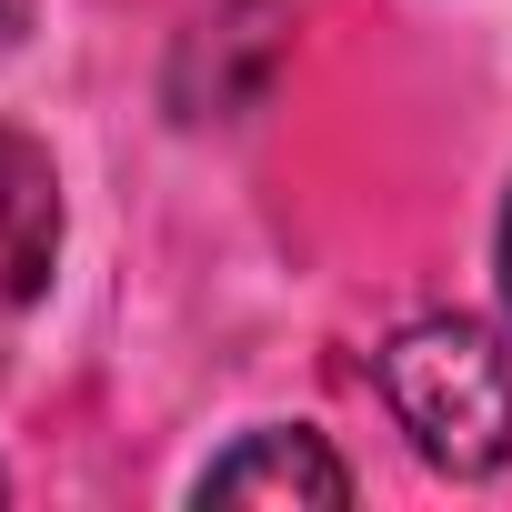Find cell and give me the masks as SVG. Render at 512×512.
<instances>
[{
  "instance_id": "cell-1",
  "label": "cell",
  "mask_w": 512,
  "mask_h": 512,
  "mask_svg": "<svg viewBox=\"0 0 512 512\" xmlns=\"http://www.w3.org/2000/svg\"><path fill=\"white\" fill-rule=\"evenodd\" d=\"M382 392H392L402 432L422 442V462H442V472L512 462V362L492 352L482 322H462V312L402 322L382 352Z\"/></svg>"
},
{
  "instance_id": "cell-2",
  "label": "cell",
  "mask_w": 512,
  "mask_h": 512,
  "mask_svg": "<svg viewBox=\"0 0 512 512\" xmlns=\"http://www.w3.org/2000/svg\"><path fill=\"white\" fill-rule=\"evenodd\" d=\"M51 251H61V191H51V151L0 131V312L41 302L51 282Z\"/></svg>"
},
{
  "instance_id": "cell-3",
  "label": "cell",
  "mask_w": 512,
  "mask_h": 512,
  "mask_svg": "<svg viewBox=\"0 0 512 512\" xmlns=\"http://www.w3.org/2000/svg\"><path fill=\"white\" fill-rule=\"evenodd\" d=\"M211 502H352V472L322 452V432H262L201 472Z\"/></svg>"
},
{
  "instance_id": "cell-4",
  "label": "cell",
  "mask_w": 512,
  "mask_h": 512,
  "mask_svg": "<svg viewBox=\"0 0 512 512\" xmlns=\"http://www.w3.org/2000/svg\"><path fill=\"white\" fill-rule=\"evenodd\" d=\"M21 31H31V0H0V51H11Z\"/></svg>"
},
{
  "instance_id": "cell-5",
  "label": "cell",
  "mask_w": 512,
  "mask_h": 512,
  "mask_svg": "<svg viewBox=\"0 0 512 512\" xmlns=\"http://www.w3.org/2000/svg\"><path fill=\"white\" fill-rule=\"evenodd\" d=\"M502 282H512V221H502Z\"/></svg>"
}]
</instances>
